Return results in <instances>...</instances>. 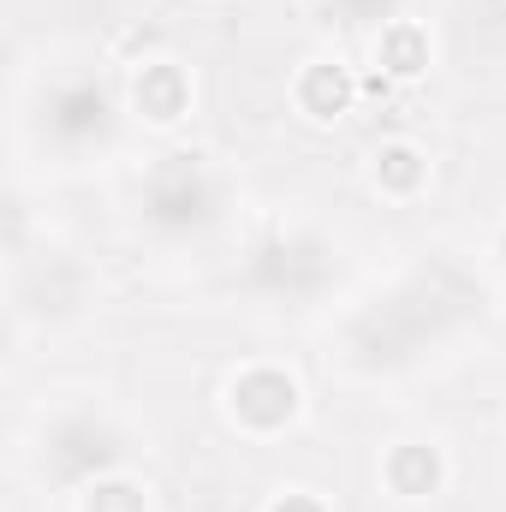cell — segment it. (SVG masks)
Instances as JSON below:
<instances>
[{"mask_svg": "<svg viewBox=\"0 0 506 512\" xmlns=\"http://www.w3.org/2000/svg\"><path fill=\"white\" fill-rule=\"evenodd\" d=\"M143 215L161 233H191L215 215V173L203 155H161L143 179Z\"/></svg>", "mask_w": 506, "mask_h": 512, "instance_id": "cell-1", "label": "cell"}, {"mask_svg": "<svg viewBox=\"0 0 506 512\" xmlns=\"http://www.w3.org/2000/svg\"><path fill=\"white\" fill-rule=\"evenodd\" d=\"M227 411H233V423L245 429V435H280V429H292L298 423V411H304V387L292 382L280 364H251V370H239L233 382H227Z\"/></svg>", "mask_w": 506, "mask_h": 512, "instance_id": "cell-2", "label": "cell"}, {"mask_svg": "<svg viewBox=\"0 0 506 512\" xmlns=\"http://www.w3.org/2000/svg\"><path fill=\"white\" fill-rule=\"evenodd\" d=\"M131 114L161 131L191 120V72L179 60H143L131 72Z\"/></svg>", "mask_w": 506, "mask_h": 512, "instance_id": "cell-3", "label": "cell"}, {"mask_svg": "<svg viewBox=\"0 0 506 512\" xmlns=\"http://www.w3.org/2000/svg\"><path fill=\"white\" fill-rule=\"evenodd\" d=\"M292 102H298L304 120L334 126V120H346V114L358 108V78H352V66H340V60H310V66L292 78Z\"/></svg>", "mask_w": 506, "mask_h": 512, "instance_id": "cell-4", "label": "cell"}, {"mask_svg": "<svg viewBox=\"0 0 506 512\" xmlns=\"http://www.w3.org/2000/svg\"><path fill=\"white\" fill-rule=\"evenodd\" d=\"M381 483H387L399 501H435V495L447 489V459H441V447H429V441H399V447H387V459H381Z\"/></svg>", "mask_w": 506, "mask_h": 512, "instance_id": "cell-5", "label": "cell"}, {"mask_svg": "<svg viewBox=\"0 0 506 512\" xmlns=\"http://www.w3.org/2000/svg\"><path fill=\"white\" fill-rule=\"evenodd\" d=\"M429 54H435V42H429V30L417 18H387L376 30V72L393 78V84L423 78L429 72Z\"/></svg>", "mask_w": 506, "mask_h": 512, "instance_id": "cell-6", "label": "cell"}, {"mask_svg": "<svg viewBox=\"0 0 506 512\" xmlns=\"http://www.w3.org/2000/svg\"><path fill=\"white\" fill-rule=\"evenodd\" d=\"M370 185H376L381 197H417L423 185H429V155L411 143V137H387L370 149Z\"/></svg>", "mask_w": 506, "mask_h": 512, "instance_id": "cell-7", "label": "cell"}, {"mask_svg": "<svg viewBox=\"0 0 506 512\" xmlns=\"http://www.w3.org/2000/svg\"><path fill=\"white\" fill-rule=\"evenodd\" d=\"M78 512H149V489L137 477H90Z\"/></svg>", "mask_w": 506, "mask_h": 512, "instance_id": "cell-8", "label": "cell"}, {"mask_svg": "<svg viewBox=\"0 0 506 512\" xmlns=\"http://www.w3.org/2000/svg\"><path fill=\"white\" fill-rule=\"evenodd\" d=\"M268 512H328V501H322L316 489H280V495L268 501Z\"/></svg>", "mask_w": 506, "mask_h": 512, "instance_id": "cell-9", "label": "cell"}]
</instances>
